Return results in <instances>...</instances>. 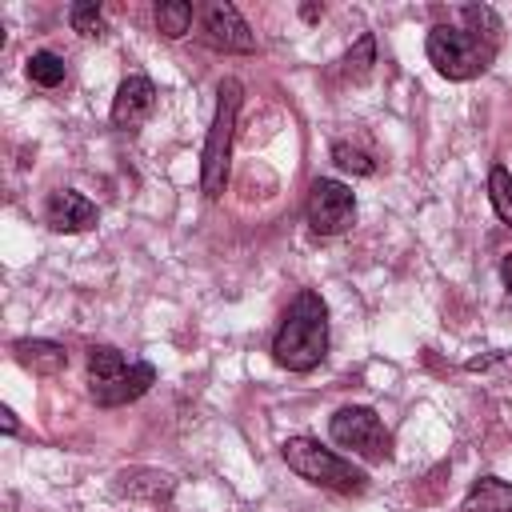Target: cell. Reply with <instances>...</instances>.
<instances>
[{"label":"cell","instance_id":"6da1fadb","mask_svg":"<svg viewBox=\"0 0 512 512\" xmlns=\"http://www.w3.org/2000/svg\"><path fill=\"white\" fill-rule=\"evenodd\" d=\"M328 356V304L320 292L300 288L272 336V360L288 372H312Z\"/></svg>","mask_w":512,"mask_h":512},{"label":"cell","instance_id":"7a4b0ae2","mask_svg":"<svg viewBox=\"0 0 512 512\" xmlns=\"http://www.w3.org/2000/svg\"><path fill=\"white\" fill-rule=\"evenodd\" d=\"M156 384V368L148 360H128L112 344L88 348V392L100 408H120L140 400Z\"/></svg>","mask_w":512,"mask_h":512},{"label":"cell","instance_id":"3957f363","mask_svg":"<svg viewBox=\"0 0 512 512\" xmlns=\"http://www.w3.org/2000/svg\"><path fill=\"white\" fill-rule=\"evenodd\" d=\"M240 100H244V84L236 76H224L216 84V112H212V124H208V136H204V152H200V188H204L208 200L224 196V188H228V156H232Z\"/></svg>","mask_w":512,"mask_h":512},{"label":"cell","instance_id":"277c9868","mask_svg":"<svg viewBox=\"0 0 512 512\" xmlns=\"http://www.w3.org/2000/svg\"><path fill=\"white\" fill-rule=\"evenodd\" d=\"M280 456H284V464H288L300 480H308V484H316V488H332V492H344V496H360V492L368 488L364 468H356L352 460L336 456L332 448H324V444L312 440V436H288V440L280 444Z\"/></svg>","mask_w":512,"mask_h":512},{"label":"cell","instance_id":"5b68a950","mask_svg":"<svg viewBox=\"0 0 512 512\" xmlns=\"http://www.w3.org/2000/svg\"><path fill=\"white\" fill-rule=\"evenodd\" d=\"M424 52H428V64L444 80H472V76L488 72V64L496 60L492 40H484L468 28H456V24H436L424 40Z\"/></svg>","mask_w":512,"mask_h":512},{"label":"cell","instance_id":"8992f818","mask_svg":"<svg viewBox=\"0 0 512 512\" xmlns=\"http://www.w3.org/2000/svg\"><path fill=\"white\" fill-rule=\"evenodd\" d=\"M328 432L340 448H352L356 456H364L368 464H384L392 460V432L384 428V420L364 408V404H344L332 412Z\"/></svg>","mask_w":512,"mask_h":512},{"label":"cell","instance_id":"52a82bcc","mask_svg":"<svg viewBox=\"0 0 512 512\" xmlns=\"http://www.w3.org/2000/svg\"><path fill=\"white\" fill-rule=\"evenodd\" d=\"M304 220L316 236H344L356 224V196L332 176H316L304 200Z\"/></svg>","mask_w":512,"mask_h":512},{"label":"cell","instance_id":"ba28073f","mask_svg":"<svg viewBox=\"0 0 512 512\" xmlns=\"http://www.w3.org/2000/svg\"><path fill=\"white\" fill-rule=\"evenodd\" d=\"M200 40L216 52H256V36L236 4L216 0L200 12Z\"/></svg>","mask_w":512,"mask_h":512},{"label":"cell","instance_id":"9c48e42d","mask_svg":"<svg viewBox=\"0 0 512 512\" xmlns=\"http://www.w3.org/2000/svg\"><path fill=\"white\" fill-rule=\"evenodd\" d=\"M152 108H156V84H152L144 72H132V76L120 80V88H116V96H112L108 120H112V128L132 132V128H140V124L152 116Z\"/></svg>","mask_w":512,"mask_h":512},{"label":"cell","instance_id":"30bf717a","mask_svg":"<svg viewBox=\"0 0 512 512\" xmlns=\"http://www.w3.org/2000/svg\"><path fill=\"white\" fill-rule=\"evenodd\" d=\"M44 220L52 232H88L96 224V204L76 188H56L44 204Z\"/></svg>","mask_w":512,"mask_h":512},{"label":"cell","instance_id":"8fae6325","mask_svg":"<svg viewBox=\"0 0 512 512\" xmlns=\"http://www.w3.org/2000/svg\"><path fill=\"white\" fill-rule=\"evenodd\" d=\"M12 352H16V360H20L28 372H36V376H56V372L68 368V348L56 344V340H16Z\"/></svg>","mask_w":512,"mask_h":512},{"label":"cell","instance_id":"7c38bea8","mask_svg":"<svg viewBox=\"0 0 512 512\" xmlns=\"http://www.w3.org/2000/svg\"><path fill=\"white\" fill-rule=\"evenodd\" d=\"M176 480L168 472H156V468H124L116 472V492L120 496H132V500H164L172 496Z\"/></svg>","mask_w":512,"mask_h":512},{"label":"cell","instance_id":"4fadbf2b","mask_svg":"<svg viewBox=\"0 0 512 512\" xmlns=\"http://www.w3.org/2000/svg\"><path fill=\"white\" fill-rule=\"evenodd\" d=\"M460 512H512V480L480 476V480L468 488Z\"/></svg>","mask_w":512,"mask_h":512},{"label":"cell","instance_id":"5bb4252c","mask_svg":"<svg viewBox=\"0 0 512 512\" xmlns=\"http://www.w3.org/2000/svg\"><path fill=\"white\" fill-rule=\"evenodd\" d=\"M152 16H156V32H160V36L180 40V36H188V28H192V20H196V8H192L188 0H160Z\"/></svg>","mask_w":512,"mask_h":512},{"label":"cell","instance_id":"9a60e30c","mask_svg":"<svg viewBox=\"0 0 512 512\" xmlns=\"http://www.w3.org/2000/svg\"><path fill=\"white\" fill-rule=\"evenodd\" d=\"M64 76H68L64 56H56V52H48V48H40V52L28 56V80H32L36 88H60Z\"/></svg>","mask_w":512,"mask_h":512},{"label":"cell","instance_id":"2e32d148","mask_svg":"<svg viewBox=\"0 0 512 512\" xmlns=\"http://www.w3.org/2000/svg\"><path fill=\"white\" fill-rule=\"evenodd\" d=\"M460 20H464L468 32H476V36H484V40H492V44L500 48L504 24H500V16H496L488 4H464V8H460Z\"/></svg>","mask_w":512,"mask_h":512},{"label":"cell","instance_id":"e0dca14e","mask_svg":"<svg viewBox=\"0 0 512 512\" xmlns=\"http://www.w3.org/2000/svg\"><path fill=\"white\" fill-rule=\"evenodd\" d=\"M372 64H376V36H372V32H364V36L348 48V56H344V72L360 84V80H368V76H372Z\"/></svg>","mask_w":512,"mask_h":512},{"label":"cell","instance_id":"ac0fdd59","mask_svg":"<svg viewBox=\"0 0 512 512\" xmlns=\"http://www.w3.org/2000/svg\"><path fill=\"white\" fill-rule=\"evenodd\" d=\"M488 200H492L496 216L512 228V176L504 164H492V172H488Z\"/></svg>","mask_w":512,"mask_h":512},{"label":"cell","instance_id":"d6986e66","mask_svg":"<svg viewBox=\"0 0 512 512\" xmlns=\"http://www.w3.org/2000/svg\"><path fill=\"white\" fill-rule=\"evenodd\" d=\"M68 24H72V32H80V36H100V32H104V12H100L96 0H76V4L68 8Z\"/></svg>","mask_w":512,"mask_h":512},{"label":"cell","instance_id":"ffe728a7","mask_svg":"<svg viewBox=\"0 0 512 512\" xmlns=\"http://www.w3.org/2000/svg\"><path fill=\"white\" fill-rule=\"evenodd\" d=\"M332 164L340 172H352V176H372L376 172V160L368 152L352 148V144H332Z\"/></svg>","mask_w":512,"mask_h":512},{"label":"cell","instance_id":"44dd1931","mask_svg":"<svg viewBox=\"0 0 512 512\" xmlns=\"http://www.w3.org/2000/svg\"><path fill=\"white\" fill-rule=\"evenodd\" d=\"M0 428H4V436H16V412L12 408H0Z\"/></svg>","mask_w":512,"mask_h":512},{"label":"cell","instance_id":"7402d4cb","mask_svg":"<svg viewBox=\"0 0 512 512\" xmlns=\"http://www.w3.org/2000/svg\"><path fill=\"white\" fill-rule=\"evenodd\" d=\"M500 280H504V288H508V296H512V252L500 260Z\"/></svg>","mask_w":512,"mask_h":512}]
</instances>
